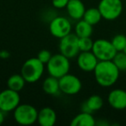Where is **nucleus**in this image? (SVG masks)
Masks as SVG:
<instances>
[{
	"instance_id": "6e6552de",
	"label": "nucleus",
	"mask_w": 126,
	"mask_h": 126,
	"mask_svg": "<svg viewBox=\"0 0 126 126\" xmlns=\"http://www.w3.org/2000/svg\"><path fill=\"white\" fill-rule=\"evenodd\" d=\"M20 95L18 92L7 88L0 92V110L3 111H13L20 105Z\"/></svg>"
},
{
	"instance_id": "39448f33",
	"label": "nucleus",
	"mask_w": 126,
	"mask_h": 126,
	"mask_svg": "<svg viewBox=\"0 0 126 126\" xmlns=\"http://www.w3.org/2000/svg\"><path fill=\"white\" fill-rule=\"evenodd\" d=\"M102 18L112 21L121 16L123 12V3L121 0H101L98 6Z\"/></svg>"
},
{
	"instance_id": "20e7f679",
	"label": "nucleus",
	"mask_w": 126,
	"mask_h": 126,
	"mask_svg": "<svg viewBox=\"0 0 126 126\" xmlns=\"http://www.w3.org/2000/svg\"><path fill=\"white\" fill-rule=\"evenodd\" d=\"M14 119L21 125H31L37 122L38 110L31 105L20 104L14 110Z\"/></svg>"
},
{
	"instance_id": "dca6fc26",
	"label": "nucleus",
	"mask_w": 126,
	"mask_h": 126,
	"mask_svg": "<svg viewBox=\"0 0 126 126\" xmlns=\"http://www.w3.org/2000/svg\"><path fill=\"white\" fill-rule=\"evenodd\" d=\"M42 89L44 93L48 95H52V96L58 95L61 93L59 79L49 75L42 82Z\"/></svg>"
},
{
	"instance_id": "0eeeda50",
	"label": "nucleus",
	"mask_w": 126,
	"mask_h": 126,
	"mask_svg": "<svg viewBox=\"0 0 126 126\" xmlns=\"http://www.w3.org/2000/svg\"><path fill=\"white\" fill-rule=\"evenodd\" d=\"M78 41H79V37L76 35L75 33H70L66 36L61 38L59 44L60 53L68 59L76 57L80 52Z\"/></svg>"
},
{
	"instance_id": "1a4fd4ad",
	"label": "nucleus",
	"mask_w": 126,
	"mask_h": 126,
	"mask_svg": "<svg viewBox=\"0 0 126 126\" xmlns=\"http://www.w3.org/2000/svg\"><path fill=\"white\" fill-rule=\"evenodd\" d=\"M49 31L53 36L62 38L72 31V24L65 16H55L49 23Z\"/></svg>"
},
{
	"instance_id": "423d86ee",
	"label": "nucleus",
	"mask_w": 126,
	"mask_h": 126,
	"mask_svg": "<svg viewBox=\"0 0 126 126\" xmlns=\"http://www.w3.org/2000/svg\"><path fill=\"white\" fill-rule=\"evenodd\" d=\"M92 52L98 61H112L117 53L111 42L105 39H98L93 42Z\"/></svg>"
},
{
	"instance_id": "f257e3e1",
	"label": "nucleus",
	"mask_w": 126,
	"mask_h": 126,
	"mask_svg": "<svg viewBox=\"0 0 126 126\" xmlns=\"http://www.w3.org/2000/svg\"><path fill=\"white\" fill-rule=\"evenodd\" d=\"M93 73L95 79L99 86L110 87L117 81L120 70L112 61H99Z\"/></svg>"
},
{
	"instance_id": "a211bd4d",
	"label": "nucleus",
	"mask_w": 126,
	"mask_h": 126,
	"mask_svg": "<svg viewBox=\"0 0 126 126\" xmlns=\"http://www.w3.org/2000/svg\"><path fill=\"white\" fill-rule=\"evenodd\" d=\"M93 31V25L88 23L84 19L78 21L75 25V34L78 37H89Z\"/></svg>"
},
{
	"instance_id": "bb28decb",
	"label": "nucleus",
	"mask_w": 126,
	"mask_h": 126,
	"mask_svg": "<svg viewBox=\"0 0 126 126\" xmlns=\"http://www.w3.org/2000/svg\"><path fill=\"white\" fill-rule=\"evenodd\" d=\"M123 52H124V54H126V46H125V47H124V48L123 49Z\"/></svg>"
},
{
	"instance_id": "6ab92c4d",
	"label": "nucleus",
	"mask_w": 126,
	"mask_h": 126,
	"mask_svg": "<svg viewBox=\"0 0 126 126\" xmlns=\"http://www.w3.org/2000/svg\"><path fill=\"white\" fill-rule=\"evenodd\" d=\"M25 83H26V80L22 74H13V75L10 76L8 79L7 86L10 89L19 93L24 87Z\"/></svg>"
},
{
	"instance_id": "b1692460",
	"label": "nucleus",
	"mask_w": 126,
	"mask_h": 126,
	"mask_svg": "<svg viewBox=\"0 0 126 126\" xmlns=\"http://www.w3.org/2000/svg\"><path fill=\"white\" fill-rule=\"evenodd\" d=\"M51 57H52V54L47 49H42L37 54V58L44 64H47L49 61V60L51 59Z\"/></svg>"
},
{
	"instance_id": "412c9836",
	"label": "nucleus",
	"mask_w": 126,
	"mask_h": 126,
	"mask_svg": "<svg viewBox=\"0 0 126 126\" xmlns=\"http://www.w3.org/2000/svg\"><path fill=\"white\" fill-rule=\"evenodd\" d=\"M112 61L120 71H126V54H124L123 51L117 52Z\"/></svg>"
},
{
	"instance_id": "4be33fe9",
	"label": "nucleus",
	"mask_w": 126,
	"mask_h": 126,
	"mask_svg": "<svg viewBox=\"0 0 126 126\" xmlns=\"http://www.w3.org/2000/svg\"><path fill=\"white\" fill-rule=\"evenodd\" d=\"M110 42L116 50L117 52H120V51H123V49L126 46V36L123 34H118V35H116Z\"/></svg>"
},
{
	"instance_id": "ddd939ff",
	"label": "nucleus",
	"mask_w": 126,
	"mask_h": 126,
	"mask_svg": "<svg viewBox=\"0 0 126 126\" xmlns=\"http://www.w3.org/2000/svg\"><path fill=\"white\" fill-rule=\"evenodd\" d=\"M57 120V115L54 109L43 107L38 111L37 123L42 126H53Z\"/></svg>"
},
{
	"instance_id": "5701e85b",
	"label": "nucleus",
	"mask_w": 126,
	"mask_h": 126,
	"mask_svg": "<svg viewBox=\"0 0 126 126\" xmlns=\"http://www.w3.org/2000/svg\"><path fill=\"white\" fill-rule=\"evenodd\" d=\"M79 48L80 52H86V51H92L93 46V41L91 37H79L78 41Z\"/></svg>"
},
{
	"instance_id": "393cba45",
	"label": "nucleus",
	"mask_w": 126,
	"mask_h": 126,
	"mask_svg": "<svg viewBox=\"0 0 126 126\" xmlns=\"http://www.w3.org/2000/svg\"><path fill=\"white\" fill-rule=\"evenodd\" d=\"M68 1L69 0H52V4L56 9H63L67 7Z\"/></svg>"
},
{
	"instance_id": "9b49d317",
	"label": "nucleus",
	"mask_w": 126,
	"mask_h": 126,
	"mask_svg": "<svg viewBox=\"0 0 126 126\" xmlns=\"http://www.w3.org/2000/svg\"><path fill=\"white\" fill-rule=\"evenodd\" d=\"M98 61V58L92 51L79 52L77 55L78 67L84 72H93Z\"/></svg>"
},
{
	"instance_id": "f03ea898",
	"label": "nucleus",
	"mask_w": 126,
	"mask_h": 126,
	"mask_svg": "<svg viewBox=\"0 0 126 126\" xmlns=\"http://www.w3.org/2000/svg\"><path fill=\"white\" fill-rule=\"evenodd\" d=\"M44 65L37 57L30 58L23 64L21 74L27 83H35L42 78L45 70Z\"/></svg>"
},
{
	"instance_id": "4468645a",
	"label": "nucleus",
	"mask_w": 126,
	"mask_h": 126,
	"mask_svg": "<svg viewBox=\"0 0 126 126\" xmlns=\"http://www.w3.org/2000/svg\"><path fill=\"white\" fill-rule=\"evenodd\" d=\"M66 9L68 16L77 21L82 19L86 11L85 4L81 0H69Z\"/></svg>"
},
{
	"instance_id": "f3484780",
	"label": "nucleus",
	"mask_w": 126,
	"mask_h": 126,
	"mask_svg": "<svg viewBox=\"0 0 126 126\" xmlns=\"http://www.w3.org/2000/svg\"><path fill=\"white\" fill-rule=\"evenodd\" d=\"M96 122L93 113L82 111L76 115L71 121L72 126H94Z\"/></svg>"
},
{
	"instance_id": "9d476101",
	"label": "nucleus",
	"mask_w": 126,
	"mask_h": 126,
	"mask_svg": "<svg viewBox=\"0 0 126 126\" xmlns=\"http://www.w3.org/2000/svg\"><path fill=\"white\" fill-rule=\"evenodd\" d=\"M61 92L67 95H75L80 92L82 83L77 76L67 74L59 79Z\"/></svg>"
},
{
	"instance_id": "f8f14e48",
	"label": "nucleus",
	"mask_w": 126,
	"mask_h": 126,
	"mask_svg": "<svg viewBox=\"0 0 126 126\" xmlns=\"http://www.w3.org/2000/svg\"><path fill=\"white\" fill-rule=\"evenodd\" d=\"M108 103L113 109L124 110L126 109V91L123 89H114L109 93Z\"/></svg>"
},
{
	"instance_id": "aec40b11",
	"label": "nucleus",
	"mask_w": 126,
	"mask_h": 126,
	"mask_svg": "<svg viewBox=\"0 0 126 126\" xmlns=\"http://www.w3.org/2000/svg\"><path fill=\"white\" fill-rule=\"evenodd\" d=\"M82 19H84L86 22H87L88 23L93 26V25H96L99 23L100 20L102 19V16L98 8L93 7L86 10Z\"/></svg>"
},
{
	"instance_id": "7ed1b4c3",
	"label": "nucleus",
	"mask_w": 126,
	"mask_h": 126,
	"mask_svg": "<svg viewBox=\"0 0 126 126\" xmlns=\"http://www.w3.org/2000/svg\"><path fill=\"white\" fill-rule=\"evenodd\" d=\"M67 57L62 54H56L52 55L47 63V69L49 75L60 79L63 75L68 74L70 70V61Z\"/></svg>"
},
{
	"instance_id": "a878e982",
	"label": "nucleus",
	"mask_w": 126,
	"mask_h": 126,
	"mask_svg": "<svg viewBox=\"0 0 126 126\" xmlns=\"http://www.w3.org/2000/svg\"><path fill=\"white\" fill-rule=\"evenodd\" d=\"M4 119H5V112L0 110V125L4 122Z\"/></svg>"
},
{
	"instance_id": "2eb2a0df",
	"label": "nucleus",
	"mask_w": 126,
	"mask_h": 126,
	"mask_svg": "<svg viewBox=\"0 0 126 126\" xmlns=\"http://www.w3.org/2000/svg\"><path fill=\"white\" fill-rule=\"evenodd\" d=\"M104 105V100L99 95H92L81 105V110L85 112L93 113L100 110Z\"/></svg>"
}]
</instances>
